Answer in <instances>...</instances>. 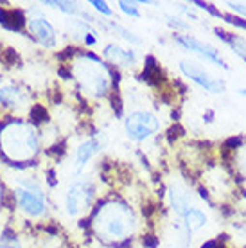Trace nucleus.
Wrapping results in <instances>:
<instances>
[{"label":"nucleus","mask_w":246,"mask_h":248,"mask_svg":"<svg viewBox=\"0 0 246 248\" xmlns=\"http://www.w3.org/2000/svg\"><path fill=\"white\" fill-rule=\"evenodd\" d=\"M92 227L95 236L103 241H124L135 232L137 217L126 203L108 202L97 209Z\"/></svg>","instance_id":"obj_1"},{"label":"nucleus","mask_w":246,"mask_h":248,"mask_svg":"<svg viewBox=\"0 0 246 248\" xmlns=\"http://www.w3.org/2000/svg\"><path fill=\"white\" fill-rule=\"evenodd\" d=\"M76 76L79 81L83 92L92 95V97H99L105 95L108 87H110V70L106 68V65L99 58L93 54H83L77 60L76 65Z\"/></svg>","instance_id":"obj_2"},{"label":"nucleus","mask_w":246,"mask_h":248,"mask_svg":"<svg viewBox=\"0 0 246 248\" xmlns=\"http://www.w3.org/2000/svg\"><path fill=\"white\" fill-rule=\"evenodd\" d=\"M6 135V151L13 158L32 156L38 149V139L32 128L25 124H11L4 130Z\"/></svg>","instance_id":"obj_3"},{"label":"nucleus","mask_w":246,"mask_h":248,"mask_svg":"<svg viewBox=\"0 0 246 248\" xmlns=\"http://www.w3.org/2000/svg\"><path fill=\"white\" fill-rule=\"evenodd\" d=\"M95 198V187L88 180H76L68 186L65 192V211L68 216H81L93 203Z\"/></svg>","instance_id":"obj_4"},{"label":"nucleus","mask_w":246,"mask_h":248,"mask_svg":"<svg viewBox=\"0 0 246 248\" xmlns=\"http://www.w3.org/2000/svg\"><path fill=\"white\" fill-rule=\"evenodd\" d=\"M174 44H178L182 49H185L187 52H191V54H194V56L201 58L203 62L207 63H212V65H215V67L223 68V70H228V65L227 62L223 60L221 52L215 49V47H212L210 44H207V42H201L200 38L192 36V34H189V32H185V34H174Z\"/></svg>","instance_id":"obj_5"},{"label":"nucleus","mask_w":246,"mask_h":248,"mask_svg":"<svg viewBox=\"0 0 246 248\" xmlns=\"http://www.w3.org/2000/svg\"><path fill=\"white\" fill-rule=\"evenodd\" d=\"M158 130H160V121L151 112L138 110V112L129 113L128 117H126V121H124V131H126V135L131 140H135V142L146 140L151 135H154Z\"/></svg>","instance_id":"obj_6"},{"label":"nucleus","mask_w":246,"mask_h":248,"mask_svg":"<svg viewBox=\"0 0 246 248\" xmlns=\"http://www.w3.org/2000/svg\"><path fill=\"white\" fill-rule=\"evenodd\" d=\"M178 68L187 79L192 81L198 87L205 88L207 92L219 95V93H225V90H227V83L221 78H214L200 63L192 62V60H182L178 63Z\"/></svg>","instance_id":"obj_7"},{"label":"nucleus","mask_w":246,"mask_h":248,"mask_svg":"<svg viewBox=\"0 0 246 248\" xmlns=\"http://www.w3.org/2000/svg\"><path fill=\"white\" fill-rule=\"evenodd\" d=\"M15 198L18 202L20 209H22L25 214H29V216H32V217L43 216L45 211H47L43 194H40V192H32V191H27V189L18 187V189L15 191Z\"/></svg>","instance_id":"obj_8"},{"label":"nucleus","mask_w":246,"mask_h":248,"mask_svg":"<svg viewBox=\"0 0 246 248\" xmlns=\"http://www.w3.org/2000/svg\"><path fill=\"white\" fill-rule=\"evenodd\" d=\"M29 31L38 40V44H42L47 49H54L56 47V29L52 27L50 22L43 18V16H31L29 22Z\"/></svg>","instance_id":"obj_9"},{"label":"nucleus","mask_w":246,"mask_h":248,"mask_svg":"<svg viewBox=\"0 0 246 248\" xmlns=\"http://www.w3.org/2000/svg\"><path fill=\"white\" fill-rule=\"evenodd\" d=\"M169 200H171V207L174 214L180 217H184L189 212V209L194 207V203H192V192L185 186H182V184H172L169 187Z\"/></svg>","instance_id":"obj_10"},{"label":"nucleus","mask_w":246,"mask_h":248,"mask_svg":"<svg viewBox=\"0 0 246 248\" xmlns=\"http://www.w3.org/2000/svg\"><path fill=\"white\" fill-rule=\"evenodd\" d=\"M103 54H105V58L108 60V62L113 63L115 67H121V68H129L137 63L135 50L123 49V47H119V45H115V44L106 45Z\"/></svg>","instance_id":"obj_11"},{"label":"nucleus","mask_w":246,"mask_h":248,"mask_svg":"<svg viewBox=\"0 0 246 248\" xmlns=\"http://www.w3.org/2000/svg\"><path fill=\"white\" fill-rule=\"evenodd\" d=\"M99 149H101V142H99L97 139H88L85 142H81L76 149V155H74V166H76V173L79 174L88 162L92 160L93 155L97 153Z\"/></svg>","instance_id":"obj_12"},{"label":"nucleus","mask_w":246,"mask_h":248,"mask_svg":"<svg viewBox=\"0 0 246 248\" xmlns=\"http://www.w3.org/2000/svg\"><path fill=\"white\" fill-rule=\"evenodd\" d=\"M214 32L223 44H227L230 47V50L234 52L235 56L241 58L246 63V36H241V34H235V32H227L223 29H217V27L214 29Z\"/></svg>","instance_id":"obj_13"},{"label":"nucleus","mask_w":246,"mask_h":248,"mask_svg":"<svg viewBox=\"0 0 246 248\" xmlns=\"http://www.w3.org/2000/svg\"><path fill=\"white\" fill-rule=\"evenodd\" d=\"M182 221H184L185 230L191 234V232H196V230H201L203 227H207L209 217H207V214H205L201 209H198L196 205H194V207L189 209V212L182 217Z\"/></svg>","instance_id":"obj_14"},{"label":"nucleus","mask_w":246,"mask_h":248,"mask_svg":"<svg viewBox=\"0 0 246 248\" xmlns=\"http://www.w3.org/2000/svg\"><path fill=\"white\" fill-rule=\"evenodd\" d=\"M72 29H74V36L77 40H81L83 44L86 45H95L97 44V31L93 29L88 22H83V20H76L72 24Z\"/></svg>","instance_id":"obj_15"},{"label":"nucleus","mask_w":246,"mask_h":248,"mask_svg":"<svg viewBox=\"0 0 246 248\" xmlns=\"http://www.w3.org/2000/svg\"><path fill=\"white\" fill-rule=\"evenodd\" d=\"M0 24L4 25L6 29L20 31L25 24V18L22 11H16V9H0Z\"/></svg>","instance_id":"obj_16"},{"label":"nucleus","mask_w":246,"mask_h":248,"mask_svg":"<svg viewBox=\"0 0 246 248\" xmlns=\"http://www.w3.org/2000/svg\"><path fill=\"white\" fill-rule=\"evenodd\" d=\"M22 103V95L16 88L13 87H2L0 88V105L9 106V108H16Z\"/></svg>","instance_id":"obj_17"},{"label":"nucleus","mask_w":246,"mask_h":248,"mask_svg":"<svg viewBox=\"0 0 246 248\" xmlns=\"http://www.w3.org/2000/svg\"><path fill=\"white\" fill-rule=\"evenodd\" d=\"M234 166L237 169L241 178L246 180V139H243V142L235 148L234 151Z\"/></svg>","instance_id":"obj_18"},{"label":"nucleus","mask_w":246,"mask_h":248,"mask_svg":"<svg viewBox=\"0 0 246 248\" xmlns=\"http://www.w3.org/2000/svg\"><path fill=\"white\" fill-rule=\"evenodd\" d=\"M43 6L60 9L62 13H67V15H81V7L77 2H67V0L56 2V0H47V2H43Z\"/></svg>","instance_id":"obj_19"},{"label":"nucleus","mask_w":246,"mask_h":248,"mask_svg":"<svg viewBox=\"0 0 246 248\" xmlns=\"http://www.w3.org/2000/svg\"><path fill=\"white\" fill-rule=\"evenodd\" d=\"M113 29V31L117 32L119 36L123 38V40H126V42H129L131 45H140L142 44V38L140 36H137L135 32L133 31H129L128 27H124V25H121V24H117V22H110L108 24Z\"/></svg>","instance_id":"obj_20"},{"label":"nucleus","mask_w":246,"mask_h":248,"mask_svg":"<svg viewBox=\"0 0 246 248\" xmlns=\"http://www.w3.org/2000/svg\"><path fill=\"white\" fill-rule=\"evenodd\" d=\"M166 24L169 25L171 29H174V34H180V31H189V27H191L182 16L169 15V13H166Z\"/></svg>","instance_id":"obj_21"},{"label":"nucleus","mask_w":246,"mask_h":248,"mask_svg":"<svg viewBox=\"0 0 246 248\" xmlns=\"http://www.w3.org/2000/svg\"><path fill=\"white\" fill-rule=\"evenodd\" d=\"M119 9L124 13V15H128L131 18H140V9H138V2H126V0H119L117 2Z\"/></svg>","instance_id":"obj_22"},{"label":"nucleus","mask_w":246,"mask_h":248,"mask_svg":"<svg viewBox=\"0 0 246 248\" xmlns=\"http://www.w3.org/2000/svg\"><path fill=\"white\" fill-rule=\"evenodd\" d=\"M225 6L232 13L237 15V18L246 22V2H225Z\"/></svg>","instance_id":"obj_23"},{"label":"nucleus","mask_w":246,"mask_h":248,"mask_svg":"<svg viewBox=\"0 0 246 248\" xmlns=\"http://www.w3.org/2000/svg\"><path fill=\"white\" fill-rule=\"evenodd\" d=\"M90 6L95 9L97 13H101L103 16H113V9L108 6V2H101V0H92Z\"/></svg>","instance_id":"obj_24"},{"label":"nucleus","mask_w":246,"mask_h":248,"mask_svg":"<svg viewBox=\"0 0 246 248\" xmlns=\"http://www.w3.org/2000/svg\"><path fill=\"white\" fill-rule=\"evenodd\" d=\"M32 117L36 119L38 123H42V121L47 119V113H45V110H43L42 106H34V110H32Z\"/></svg>","instance_id":"obj_25"},{"label":"nucleus","mask_w":246,"mask_h":248,"mask_svg":"<svg viewBox=\"0 0 246 248\" xmlns=\"http://www.w3.org/2000/svg\"><path fill=\"white\" fill-rule=\"evenodd\" d=\"M235 236H239L241 239L246 241V221H243V223H239L235 227Z\"/></svg>","instance_id":"obj_26"},{"label":"nucleus","mask_w":246,"mask_h":248,"mask_svg":"<svg viewBox=\"0 0 246 248\" xmlns=\"http://www.w3.org/2000/svg\"><path fill=\"white\" fill-rule=\"evenodd\" d=\"M237 93H239V95H243V97H246V88H239V90H237Z\"/></svg>","instance_id":"obj_27"},{"label":"nucleus","mask_w":246,"mask_h":248,"mask_svg":"<svg viewBox=\"0 0 246 248\" xmlns=\"http://www.w3.org/2000/svg\"><path fill=\"white\" fill-rule=\"evenodd\" d=\"M0 248H2V247H0Z\"/></svg>","instance_id":"obj_28"}]
</instances>
